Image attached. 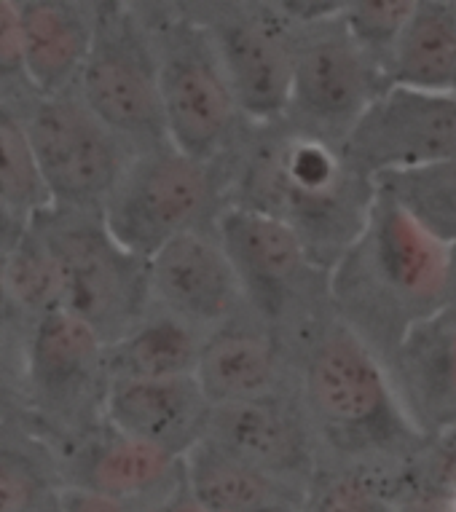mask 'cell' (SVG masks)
Here are the masks:
<instances>
[{"label":"cell","instance_id":"obj_21","mask_svg":"<svg viewBox=\"0 0 456 512\" xmlns=\"http://www.w3.org/2000/svg\"><path fill=\"white\" fill-rule=\"evenodd\" d=\"M204 338L199 330L151 306L127 336L105 349L110 381H161L196 376Z\"/></svg>","mask_w":456,"mask_h":512},{"label":"cell","instance_id":"obj_16","mask_svg":"<svg viewBox=\"0 0 456 512\" xmlns=\"http://www.w3.org/2000/svg\"><path fill=\"white\" fill-rule=\"evenodd\" d=\"M153 306L210 336L247 309L245 293L215 228L178 236L148 261Z\"/></svg>","mask_w":456,"mask_h":512},{"label":"cell","instance_id":"obj_5","mask_svg":"<svg viewBox=\"0 0 456 512\" xmlns=\"http://www.w3.org/2000/svg\"><path fill=\"white\" fill-rule=\"evenodd\" d=\"M226 207V167L167 143L132 156L100 215L121 247L151 261L178 236L215 228Z\"/></svg>","mask_w":456,"mask_h":512},{"label":"cell","instance_id":"obj_4","mask_svg":"<svg viewBox=\"0 0 456 512\" xmlns=\"http://www.w3.org/2000/svg\"><path fill=\"white\" fill-rule=\"evenodd\" d=\"M159 57V92L169 145L223 164L245 137L242 116L210 30L188 3L140 6Z\"/></svg>","mask_w":456,"mask_h":512},{"label":"cell","instance_id":"obj_25","mask_svg":"<svg viewBox=\"0 0 456 512\" xmlns=\"http://www.w3.org/2000/svg\"><path fill=\"white\" fill-rule=\"evenodd\" d=\"M376 188L430 234L435 242L456 247V159L430 167L376 177Z\"/></svg>","mask_w":456,"mask_h":512},{"label":"cell","instance_id":"obj_15","mask_svg":"<svg viewBox=\"0 0 456 512\" xmlns=\"http://www.w3.org/2000/svg\"><path fill=\"white\" fill-rule=\"evenodd\" d=\"M57 454L65 486L89 488L140 510L186 486L183 459L116 432L105 421L68 443H57Z\"/></svg>","mask_w":456,"mask_h":512},{"label":"cell","instance_id":"obj_8","mask_svg":"<svg viewBox=\"0 0 456 512\" xmlns=\"http://www.w3.org/2000/svg\"><path fill=\"white\" fill-rule=\"evenodd\" d=\"M94 17V43L78 78V97L132 153L167 145L159 57L140 3H94Z\"/></svg>","mask_w":456,"mask_h":512},{"label":"cell","instance_id":"obj_36","mask_svg":"<svg viewBox=\"0 0 456 512\" xmlns=\"http://www.w3.org/2000/svg\"><path fill=\"white\" fill-rule=\"evenodd\" d=\"M451 261H454V282H456V247L451 250Z\"/></svg>","mask_w":456,"mask_h":512},{"label":"cell","instance_id":"obj_37","mask_svg":"<svg viewBox=\"0 0 456 512\" xmlns=\"http://www.w3.org/2000/svg\"><path fill=\"white\" fill-rule=\"evenodd\" d=\"M446 440H448V443H454V445H456V432H454V435H448Z\"/></svg>","mask_w":456,"mask_h":512},{"label":"cell","instance_id":"obj_19","mask_svg":"<svg viewBox=\"0 0 456 512\" xmlns=\"http://www.w3.org/2000/svg\"><path fill=\"white\" fill-rule=\"evenodd\" d=\"M397 395L432 443L456 432V303L422 322L387 362Z\"/></svg>","mask_w":456,"mask_h":512},{"label":"cell","instance_id":"obj_30","mask_svg":"<svg viewBox=\"0 0 456 512\" xmlns=\"http://www.w3.org/2000/svg\"><path fill=\"white\" fill-rule=\"evenodd\" d=\"M57 512H143L110 496L94 494L89 488L62 486L57 494Z\"/></svg>","mask_w":456,"mask_h":512},{"label":"cell","instance_id":"obj_18","mask_svg":"<svg viewBox=\"0 0 456 512\" xmlns=\"http://www.w3.org/2000/svg\"><path fill=\"white\" fill-rule=\"evenodd\" d=\"M212 405L196 376L161 381H110L102 421L116 432L186 459L210 427Z\"/></svg>","mask_w":456,"mask_h":512},{"label":"cell","instance_id":"obj_22","mask_svg":"<svg viewBox=\"0 0 456 512\" xmlns=\"http://www.w3.org/2000/svg\"><path fill=\"white\" fill-rule=\"evenodd\" d=\"M62 486L57 443L33 421H0V512L49 510Z\"/></svg>","mask_w":456,"mask_h":512},{"label":"cell","instance_id":"obj_13","mask_svg":"<svg viewBox=\"0 0 456 512\" xmlns=\"http://www.w3.org/2000/svg\"><path fill=\"white\" fill-rule=\"evenodd\" d=\"M344 145L373 180L456 159V94L389 84Z\"/></svg>","mask_w":456,"mask_h":512},{"label":"cell","instance_id":"obj_6","mask_svg":"<svg viewBox=\"0 0 456 512\" xmlns=\"http://www.w3.org/2000/svg\"><path fill=\"white\" fill-rule=\"evenodd\" d=\"M33 226L49 244L62 279L65 311L113 346L151 311L148 261L121 247L100 212L49 207Z\"/></svg>","mask_w":456,"mask_h":512},{"label":"cell","instance_id":"obj_1","mask_svg":"<svg viewBox=\"0 0 456 512\" xmlns=\"http://www.w3.org/2000/svg\"><path fill=\"white\" fill-rule=\"evenodd\" d=\"M223 167L228 204L293 228L328 271L360 239L376 202V180L357 167L344 140L290 116L250 126Z\"/></svg>","mask_w":456,"mask_h":512},{"label":"cell","instance_id":"obj_10","mask_svg":"<svg viewBox=\"0 0 456 512\" xmlns=\"http://www.w3.org/2000/svg\"><path fill=\"white\" fill-rule=\"evenodd\" d=\"M19 110L51 207L102 212L135 156L129 145L86 108L78 92L54 100L33 97Z\"/></svg>","mask_w":456,"mask_h":512},{"label":"cell","instance_id":"obj_11","mask_svg":"<svg viewBox=\"0 0 456 512\" xmlns=\"http://www.w3.org/2000/svg\"><path fill=\"white\" fill-rule=\"evenodd\" d=\"M210 30L242 116L250 126L290 113L296 70V27L274 0L188 3Z\"/></svg>","mask_w":456,"mask_h":512},{"label":"cell","instance_id":"obj_9","mask_svg":"<svg viewBox=\"0 0 456 512\" xmlns=\"http://www.w3.org/2000/svg\"><path fill=\"white\" fill-rule=\"evenodd\" d=\"M105 341L84 319L60 309L27 330L22 354L27 421L54 443H68L102 421L110 378Z\"/></svg>","mask_w":456,"mask_h":512},{"label":"cell","instance_id":"obj_32","mask_svg":"<svg viewBox=\"0 0 456 512\" xmlns=\"http://www.w3.org/2000/svg\"><path fill=\"white\" fill-rule=\"evenodd\" d=\"M33 218H27L17 207H11L6 199H0V261H6L14 247L22 242Z\"/></svg>","mask_w":456,"mask_h":512},{"label":"cell","instance_id":"obj_29","mask_svg":"<svg viewBox=\"0 0 456 512\" xmlns=\"http://www.w3.org/2000/svg\"><path fill=\"white\" fill-rule=\"evenodd\" d=\"M14 81H25L19 9L14 0H0V89H9Z\"/></svg>","mask_w":456,"mask_h":512},{"label":"cell","instance_id":"obj_31","mask_svg":"<svg viewBox=\"0 0 456 512\" xmlns=\"http://www.w3.org/2000/svg\"><path fill=\"white\" fill-rule=\"evenodd\" d=\"M27 330H30V322L19 311L17 301H14V295L6 285V277H3V266H0V344L14 336L27 338Z\"/></svg>","mask_w":456,"mask_h":512},{"label":"cell","instance_id":"obj_14","mask_svg":"<svg viewBox=\"0 0 456 512\" xmlns=\"http://www.w3.org/2000/svg\"><path fill=\"white\" fill-rule=\"evenodd\" d=\"M220 451L277 480L306 502L322 459L298 387L212 408L207 437Z\"/></svg>","mask_w":456,"mask_h":512},{"label":"cell","instance_id":"obj_23","mask_svg":"<svg viewBox=\"0 0 456 512\" xmlns=\"http://www.w3.org/2000/svg\"><path fill=\"white\" fill-rule=\"evenodd\" d=\"M183 467L188 491L204 512H258L271 504H306L290 488L228 456L210 440L191 448Z\"/></svg>","mask_w":456,"mask_h":512},{"label":"cell","instance_id":"obj_28","mask_svg":"<svg viewBox=\"0 0 456 512\" xmlns=\"http://www.w3.org/2000/svg\"><path fill=\"white\" fill-rule=\"evenodd\" d=\"M414 11L416 0H347L341 22L357 46L368 51L389 73V62L414 19Z\"/></svg>","mask_w":456,"mask_h":512},{"label":"cell","instance_id":"obj_2","mask_svg":"<svg viewBox=\"0 0 456 512\" xmlns=\"http://www.w3.org/2000/svg\"><path fill=\"white\" fill-rule=\"evenodd\" d=\"M293 360L322 467L400 475L435 445L406 411L387 365L333 309L293 344Z\"/></svg>","mask_w":456,"mask_h":512},{"label":"cell","instance_id":"obj_34","mask_svg":"<svg viewBox=\"0 0 456 512\" xmlns=\"http://www.w3.org/2000/svg\"><path fill=\"white\" fill-rule=\"evenodd\" d=\"M143 512H204V510L199 507V502H196L194 496H191L188 486H183L178 494H172L169 499L153 504V507H148V510Z\"/></svg>","mask_w":456,"mask_h":512},{"label":"cell","instance_id":"obj_24","mask_svg":"<svg viewBox=\"0 0 456 512\" xmlns=\"http://www.w3.org/2000/svg\"><path fill=\"white\" fill-rule=\"evenodd\" d=\"M392 84L456 94L454 0H416L411 25L389 62Z\"/></svg>","mask_w":456,"mask_h":512},{"label":"cell","instance_id":"obj_26","mask_svg":"<svg viewBox=\"0 0 456 512\" xmlns=\"http://www.w3.org/2000/svg\"><path fill=\"white\" fill-rule=\"evenodd\" d=\"M0 266H3V277H6V285H9L19 311L25 314L30 325L51 311L65 309L60 269H57L49 244L33 223L22 236V242Z\"/></svg>","mask_w":456,"mask_h":512},{"label":"cell","instance_id":"obj_17","mask_svg":"<svg viewBox=\"0 0 456 512\" xmlns=\"http://www.w3.org/2000/svg\"><path fill=\"white\" fill-rule=\"evenodd\" d=\"M196 381L212 408L274 395L296 384L293 349L250 309L204 338Z\"/></svg>","mask_w":456,"mask_h":512},{"label":"cell","instance_id":"obj_12","mask_svg":"<svg viewBox=\"0 0 456 512\" xmlns=\"http://www.w3.org/2000/svg\"><path fill=\"white\" fill-rule=\"evenodd\" d=\"M389 84L384 65L357 46L341 17L296 30L290 118L344 140Z\"/></svg>","mask_w":456,"mask_h":512},{"label":"cell","instance_id":"obj_20","mask_svg":"<svg viewBox=\"0 0 456 512\" xmlns=\"http://www.w3.org/2000/svg\"><path fill=\"white\" fill-rule=\"evenodd\" d=\"M17 9L27 89L41 100L76 92L94 43V3L17 0Z\"/></svg>","mask_w":456,"mask_h":512},{"label":"cell","instance_id":"obj_38","mask_svg":"<svg viewBox=\"0 0 456 512\" xmlns=\"http://www.w3.org/2000/svg\"><path fill=\"white\" fill-rule=\"evenodd\" d=\"M41 512H57V504H54V507H49V510H41Z\"/></svg>","mask_w":456,"mask_h":512},{"label":"cell","instance_id":"obj_7","mask_svg":"<svg viewBox=\"0 0 456 512\" xmlns=\"http://www.w3.org/2000/svg\"><path fill=\"white\" fill-rule=\"evenodd\" d=\"M215 231L237 271L247 309L293 349L330 311V271L314 261L293 228L250 207L228 204Z\"/></svg>","mask_w":456,"mask_h":512},{"label":"cell","instance_id":"obj_35","mask_svg":"<svg viewBox=\"0 0 456 512\" xmlns=\"http://www.w3.org/2000/svg\"><path fill=\"white\" fill-rule=\"evenodd\" d=\"M258 512H304V507H301V504L285 502V504H271V507H263V510Z\"/></svg>","mask_w":456,"mask_h":512},{"label":"cell","instance_id":"obj_27","mask_svg":"<svg viewBox=\"0 0 456 512\" xmlns=\"http://www.w3.org/2000/svg\"><path fill=\"white\" fill-rule=\"evenodd\" d=\"M0 199L35 218L49 210L51 199L35 164L33 145L27 137L22 110L0 100Z\"/></svg>","mask_w":456,"mask_h":512},{"label":"cell","instance_id":"obj_33","mask_svg":"<svg viewBox=\"0 0 456 512\" xmlns=\"http://www.w3.org/2000/svg\"><path fill=\"white\" fill-rule=\"evenodd\" d=\"M27 419V400L22 378L9 376L0 365V421Z\"/></svg>","mask_w":456,"mask_h":512},{"label":"cell","instance_id":"obj_3","mask_svg":"<svg viewBox=\"0 0 456 512\" xmlns=\"http://www.w3.org/2000/svg\"><path fill=\"white\" fill-rule=\"evenodd\" d=\"M456 303L451 247L376 188L368 226L330 271V309L384 365L422 322Z\"/></svg>","mask_w":456,"mask_h":512}]
</instances>
